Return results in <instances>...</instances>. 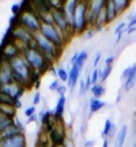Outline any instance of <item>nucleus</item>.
<instances>
[{"label": "nucleus", "mask_w": 136, "mask_h": 147, "mask_svg": "<svg viewBox=\"0 0 136 147\" xmlns=\"http://www.w3.org/2000/svg\"><path fill=\"white\" fill-rule=\"evenodd\" d=\"M27 6L28 7L22 6V11L18 16H15V21L13 22V24H20L21 27L30 31L32 34H36L40 32L42 23L40 21L38 13L34 11L31 2H27Z\"/></svg>", "instance_id": "obj_1"}, {"label": "nucleus", "mask_w": 136, "mask_h": 147, "mask_svg": "<svg viewBox=\"0 0 136 147\" xmlns=\"http://www.w3.org/2000/svg\"><path fill=\"white\" fill-rule=\"evenodd\" d=\"M22 55L29 63L31 69L36 72H39L40 74L49 71L50 67L52 66L50 61L38 49H31L29 47H24L22 49Z\"/></svg>", "instance_id": "obj_2"}, {"label": "nucleus", "mask_w": 136, "mask_h": 147, "mask_svg": "<svg viewBox=\"0 0 136 147\" xmlns=\"http://www.w3.org/2000/svg\"><path fill=\"white\" fill-rule=\"evenodd\" d=\"M88 9L89 1H79L75 9V13L72 22V31L73 33L81 34L89 29V20H88Z\"/></svg>", "instance_id": "obj_3"}, {"label": "nucleus", "mask_w": 136, "mask_h": 147, "mask_svg": "<svg viewBox=\"0 0 136 147\" xmlns=\"http://www.w3.org/2000/svg\"><path fill=\"white\" fill-rule=\"evenodd\" d=\"M34 42L37 44V48H38L39 51L43 53V55L50 61L51 64H53L58 60V58L60 57L62 50L59 49L58 47H55L48 39H45L40 32L34 34Z\"/></svg>", "instance_id": "obj_4"}, {"label": "nucleus", "mask_w": 136, "mask_h": 147, "mask_svg": "<svg viewBox=\"0 0 136 147\" xmlns=\"http://www.w3.org/2000/svg\"><path fill=\"white\" fill-rule=\"evenodd\" d=\"M40 33L48 39L50 42H52L55 47H58L59 49H63L64 44L67 43V39L63 36V33L60 30L58 29L54 24H45L42 23L41 24V29H40Z\"/></svg>", "instance_id": "obj_5"}, {"label": "nucleus", "mask_w": 136, "mask_h": 147, "mask_svg": "<svg viewBox=\"0 0 136 147\" xmlns=\"http://www.w3.org/2000/svg\"><path fill=\"white\" fill-rule=\"evenodd\" d=\"M10 37L11 40L20 44L21 47H28L31 42L34 41V34H32L30 31L21 27L20 24H12L10 28Z\"/></svg>", "instance_id": "obj_6"}, {"label": "nucleus", "mask_w": 136, "mask_h": 147, "mask_svg": "<svg viewBox=\"0 0 136 147\" xmlns=\"http://www.w3.org/2000/svg\"><path fill=\"white\" fill-rule=\"evenodd\" d=\"M9 65H10L13 73L20 75L21 78L26 79L27 81H29L31 83V74L33 72V70L31 69V66L29 65V63L27 62V60L24 59L22 54L15 58V59L10 60Z\"/></svg>", "instance_id": "obj_7"}, {"label": "nucleus", "mask_w": 136, "mask_h": 147, "mask_svg": "<svg viewBox=\"0 0 136 147\" xmlns=\"http://www.w3.org/2000/svg\"><path fill=\"white\" fill-rule=\"evenodd\" d=\"M52 15L53 19H54V26L63 33L65 39H67V36H69V34H74L73 31H72L71 22L69 20L64 9H53Z\"/></svg>", "instance_id": "obj_8"}, {"label": "nucleus", "mask_w": 136, "mask_h": 147, "mask_svg": "<svg viewBox=\"0 0 136 147\" xmlns=\"http://www.w3.org/2000/svg\"><path fill=\"white\" fill-rule=\"evenodd\" d=\"M49 137V144L51 147L63 146L65 145L67 140V128L62 121H58L57 125L53 127V129L48 134Z\"/></svg>", "instance_id": "obj_9"}, {"label": "nucleus", "mask_w": 136, "mask_h": 147, "mask_svg": "<svg viewBox=\"0 0 136 147\" xmlns=\"http://www.w3.org/2000/svg\"><path fill=\"white\" fill-rule=\"evenodd\" d=\"M22 49L23 47H21L20 44H18L17 42L10 40L9 42L5 44V47L2 48V51H1V55H2V59L6 60V61H10V60L15 59L17 57L21 55L22 54Z\"/></svg>", "instance_id": "obj_10"}, {"label": "nucleus", "mask_w": 136, "mask_h": 147, "mask_svg": "<svg viewBox=\"0 0 136 147\" xmlns=\"http://www.w3.org/2000/svg\"><path fill=\"white\" fill-rule=\"evenodd\" d=\"M105 6V0H94V1H89V9H88V20H89V26L94 27L96 23L98 13Z\"/></svg>", "instance_id": "obj_11"}, {"label": "nucleus", "mask_w": 136, "mask_h": 147, "mask_svg": "<svg viewBox=\"0 0 136 147\" xmlns=\"http://www.w3.org/2000/svg\"><path fill=\"white\" fill-rule=\"evenodd\" d=\"M0 82L3 85L13 83V72L9 65V62L3 59L0 62Z\"/></svg>", "instance_id": "obj_12"}, {"label": "nucleus", "mask_w": 136, "mask_h": 147, "mask_svg": "<svg viewBox=\"0 0 136 147\" xmlns=\"http://www.w3.org/2000/svg\"><path fill=\"white\" fill-rule=\"evenodd\" d=\"M24 91H26V88H21L20 85H18L15 83H10L7 85H3V88H2V93L12 97L15 101L21 100V97L24 94Z\"/></svg>", "instance_id": "obj_13"}, {"label": "nucleus", "mask_w": 136, "mask_h": 147, "mask_svg": "<svg viewBox=\"0 0 136 147\" xmlns=\"http://www.w3.org/2000/svg\"><path fill=\"white\" fill-rule=\"evenodd\" d=\"M0 147H27V138L24 134L13 136L11 138L0 140Z\"/></svg>", "instance_id": "obj_14"}, {"label": "nucleus", "mask_w": 136, "mask_h": 147, "mask_svg": "<svg viewBox=\"0 0 136 147\" xmlns=\"http://www.w3.org/2000/svg\"><path fill=\"white\" fill-rule=\"evenodd\" d=\"M81 70L79 66L74 64L69 69V79H68V86L70 88H74L76 85V83L79 82L80 79V74H81Z\"/></svg>", "instance_id": "obj_15"}, {"label": "nucleus", "mask_w": 136, "mask_h": 147, "mask_svg": "<svg viewBox=\"0 0 136 147\" xmlns=\"http://www.w3.org/2000/svg\"><path fill=\"white\" fill-rule=\"evenodd\" d=\"M65 105H67V96H59L54 112H53V116L57 121H62L63 113L65 111Z\"/></svg>", "instance_id": "obj_16"}, {"label": "nucleus", "mask_w": 136, "mask_h": 147, "mask_svg": "<svg viewBox=\"0 0 136 147\" xmlns=\"http://www.w3.org/2000/svg\"><path fill=\"white\" fill-rule=\"evenodd\" d=\"M127 133H129V126L126 125V124H123V125L120 127L117 134H116L115 142H114V147H124L125 140H126V136H127Z\"/></svg>", "instance_id": "obj_17"}, {"label": "nucleus", "mask_w": 136, "mask_h": 147, "mask_svg": "<svg viewBox=\"0 0 136 147\" xmlns=\"http://www.w3.org/2000/svg\"><path fill=\"white\" fill-rule=\"evenodd\" d=\"M129 67H131V70H129V76L124 81V91L125 92H129L132 88H134L136 83V63H134Z\"/></svg>", "instance_id": "obj_18"}, {"label": "nucleus", "mask_w": 136, "mask_h": 147, "mask_svg": "<svg viewBox=\"0 0 136 147\" xmlns=\"http://www.w3.org/2000/svg\"><path fill=\"white\" fill-rule=\"evenodd\" d=\"M105 11H106V17H107V24L111 23L112 21H114L116 19V17L118 16L116 8L114 6L113 0H105Z\"/></svg>", "instance_id": "obj_19"}, {"label": "nucleus", "mask_w": 136, "mask_h": 147, "mask_svg": "<svg viewBox=\"0 0 136 147\" xmlns=\"http://www.w3.org/2000/svg\"><path fill=\"white\" fill-rule=\"evenodd\" d=\"M31 5L34 9V11L37 13H41V12H46V11H51V6L49 0H36V1H31Z\"/></svg>", "instance_id": "obj_20"}, {"label": "nucleus", "mask_w": 136, "mask_h": 147, "mask_svg": "<svg viewBox=\"0 0 136 147\" xmlns=\"http://www.w3.org/2000/svg\"><path fill=\"white\" fill-rule=\"evenodd\" d=\"M77 0H69V1H65L64 2V11L68 16L69 20L71 22V26H72V22H73V17H74V13H75V9L76 6H77Z\"/></svg>", "instance_id": "obj_21"}, {"label": "nucleus", "mask_w": 136, "mask_h": 147, "mask_svg": "<svg viewBox=\"0 0 136 147\" xmlns=\"http://www.w3.org/2000/svg\"><path fill=\"white\" fill-rule=\"evenodd\" d=\"M20 134H24V132H22L20 128H18L15 125H12V126H10L9 128H7L6 131L0 133V140L11 138V137L17 136V135H20Z\"/></svg>", "instance_id": "obj_22"}, {"label": "nucleus", "mask_w": 136, "mask_h": 147, "mask_svg": "<svg viewBox=\"0 0 136 147\" xmlns=\"http://www.w3.org/2000/svg\"><path fill=\"white\" fill-rule=\"evenodd\" d=\"M106 103L104 101H102L101 98H95V97H92L90 100V103H89V109H90L91 114H94L98 111H101L103 107H105Z\"/></svg>", "instance_id": "obj_23"}, {"label": "nucleus", "mask_w": 136, "mask_h": 147, "mask_svg": "<svg viewBox=\"0 0 136 147\" xmlns=\"http://www.w3.org/2000/svg\"><path fill=\"white\" fill-rule=\"evenodd\" d=\"M0 112H2L7 117H17V110H15L13 105H2V104H0Z\"/></svg>", "instance_id": "obj_24"}, {"label": "nucleus", "mask_w": 136, "mask_h": 147, "mask_svg": "<svg viewBox=\"0 0 136 147\" xmlns=\"http://www.w3.org/2000/svg\"><path fill=\"white\" fill-rule=\"evenodd\" d=\"M90 91H91V93L93 94V97H95V98H100V97H102V96L105 94V92H106L104 85H103V84H101V83H98V84L92 85V88H91Z\"/></svg>", "instance_id": "obj_25"}, {"label": "nucleus", "mask_w": 136, "mask_h": 147, "mask_svg": "<svg viewBox=\"0 0 136 147\" xmlns=\"http://www.w3.org/2000/svg\"><path fill=\"white\" fill-rule=\"evenodd\" d=\"M53 118H54V116H53V112L50 110L44 111V112H41V113L39 114V119H40V122H41L42 127L45 126L46 124H49Z\"/></svg>", "instance_id": "obj_26"}, {"label": "nucleus", "mask_w": 136, "mask_h": 147, "mask_svg": "<svg viewBox=\"0 0 136 147\" xmlns=\"http://www.w3.org/2000/svg\"><path fill=\"white\" fill-rule=\"evenodd\" d=\"M113 2L118 15L123 13L131 6V1H129V0H113Z\"/></svg>", "instance_id": "obj_27"}, {"label": "nucleus", "mask_w": 136, "mask_h": 147, "mask_svg": "<svg viewBox=\"0 0 136 147\" xmlns=\"http://www.w3.org/2000/svg\"><path fill=\"white\" fill-rule=\"evenodd\" d=\"M39 18L41 23H45V24H54V19H53L52 10L51 11H46V12H41L39 13Z\"/></svg>", "instance_id": "obj_28"}, {"label": "nucleus", "mask_w": 136, "mask_h": 147, "mask_svg": "<svg viewBox=\"0 0 136 147\" xmlns=\"http://www.w3.org/2000/svg\"><path fill=\"white\" fill-rule=\"evenodd\" d=\"M57 76L61 82H68L69 79V70L63 67V66H59L57 69Z\"/></svg>", "instance_id": "obj_29"}, {"label": "nucleus", "mask_w": 136, "mask_h": 147, "mask_svg": "<svg viewBox=\"0 0 136 147\" xmlns=\"http://www.w3.org/2000/svg\"><path fill=\"white\" fill-rule=\"evenodd\" d=\"M88 57H89V53H88L86 50L80 51L79 52V58L76 60L75 64L79 66L80 69H82L84 66V64H85V62H86V60H88Z\"/></svg>", "instance_id": "obj_30"}, {"label": "nucleus", "mask_w": 136, "mask_h": 147, "mask_svg": "<svg viewBox=\"0 0 136 147\" xmlns=\"http://www.w3.org/2000/svg\"><path fill=\"white\" fill-rule=\"evenodd\" d=\"M113 70V65H108V66H104L103 70H100V80L101 82H105L107 80V78L110 76V74Z\"/></svg>", "instance_id": "obj_31"}, {"label": "nucleus", "mask_w": 136, "mask_h": 147, "mask_svg": "<svg viewBox=\"0 0 136 147\" xmlns=\"http://www.w3.org/2000/svg\"><path fill=\"white\" fill-rule=\"evenodd\" d=\"M12 125H15V118L5 117L0 122V133L6 131L7 128H9L10 126H12Z\"/></svg>", "instance_id": "obj_32"}, {"label": "nucleus", "mask_w": 136, "mask_h": 147, "mask_svg": "<svg viewBox=\"0 0 136 147\" xmlns=\"http://www.w3.org/2000/svg\"><path fill=\"white\" fill-rule=\"evenodd\" d=\"M113 125H114L113 122H112L110 118H107L105 121V123H104L103 131H102V137H103V138H108V135H110V133H111V129H112Z\"/></svg>", "instance_id": "obj_33"}, {"label": "nucleus", "mask_w": 136, "mask_h": 147, "mask_svg": "<svg viewBox=\"0 0 136 147\" xmlns=\"http://www.w3.org/2000/svg\"><path fill=\"white\" fill-rule=\"evenodd\" d=\"M0 104L2 105H13L15 104V100L9 95L5 94V93H0Z\"/></svg>", "instance_id": "obj_34"}, {"label": "nucleus", "mask_w": 136, "mask_h": 147, "mask_svg": "<svg viewBox=\"0 0 136 147\" xmlns=\"http://www.w3.org/2000/svg\"><path fill=\"white\" fill-rule=\"evenodd\" d=\"M22 11V3L21 2H17L11 6V12L13 16H18Z\"/></svg>", "instance_id": "obj_35"}, {"label": "nucleus", "mask_w": 136, "mask_h": 147, "mask_svg": "<svg viewBox=\"0 0 136 147\" xmlns=\"http://www.w3.org/2000/svg\"><path fill=\"white\" fill-rule=\"evenodd\" d=\"M100 79V69H94L92 71V74H91V80H92V85L94 84H98V81Z\"/></svg>", "instance_id": "obj_36"}, {"label": "nucleus", "mask_w": 136, "mask_h": 147, "mask_svg": "<svg viewBox=\"0 0 136 147\" xmlns=\"http://www.w3.org/2000/svg\"><path fill=\"white\" fill-rule=\"evenodd\" d=\"M37 112V107L34 106V105H30V106H28L26 110H24V116L28 118L32 116V115H34V114H37L36 113Z\"/></svg>", "instance_id": "obj_37"}, {"label": "nucleus", "mask_w": 136, "mask_h": 147, "mask_svg": "<svg viewBox=\"0 0 136 147\" xmlns=\"http://www.w3.org/2000/svg\"><path fill=\"white\" fill-rule=\"evenodd\" d=\"M126 29H127V24H126V22H121V23L115 28L114 32H115V34H118L120 32H123V31H125Z\"/></svg>", "instance_id": "obj_38"}, {"label": "nucleus", "mask_w": 136, "mask_h": 147, "mask_svg": "<svg viewBox=\"0 0 136 147\" xmlns=\"http://www.w3.org/2000/svg\"><path fill=\"white\" fill-rule=\"evenodd\" d=\"M59 86H60V80L55 79V80H53V81L49 84V90H50V91H57Z\"/></svg>", "instance_id": "obj_39"}, {"label": "nucleus", "mask_w": 136, "mask_h": 147, "mask_svg": "<svg viewBox=\"0 0 136 147\" xmlns=\"http://www.w3.org/2000/svg\"><path fill=\"white\" fill-rule=\"evenodd\" d=\"M40 102H41V93L39 91H37L36 94L33 95V98H32V105L36 106V105L40 104Z\"/></svg>", "instance_id": "obj_40"}, {"label": "nucleus", "mask_w": 136, "mask_h": 147, "mask_svg": "<svg viewBox=\"0 0 136 147\" xmlns=\"http://www.w3.org/2000/svg\"><path fill=\"white\" fill-rule=\"evenodd\" d=\"M86 93V90H85V80L81 79L80 80V88H79V94L80 95H84Z\"/></svg>", "instance_id": "obj_41"}, {"label": "nucleus", "mask_w": 136, "mask_h": 147, "mask_svg": "<svg viewBox=\"0 0 136 147\" xmlns=\"http://www.w3.org/2000/svg\"><path fill=\"white\" fill-rule=\"evenodd\" d=\"M67 86L65 85H62V84H60V86L58 88V90L55 91L57 93H58V95L59 96H65V94H67Z\"/></svg>", "instance_id": "obj_42"}, {"label": "nucleus", "mask_w": 136, "mask_h": 147, "mask_svg": "<svg viewBox=\"0 0 136 147\" xmlns=\"http://www.w3.org/2000/svg\"><path fill=\"white\" fill-rule=\"evenodd\" d=\"M101 59H102V53H101V52H98V53L95 54L94 60H93V67H94V69H96V67H98Z\"/></svg>", "instance_id": "obj_43"}, {"label": "nucleus", "mask_w": 136, "mask_h": 147, "mask_svg": "<svg viewBox=\"0 0 136 147\" xmlns=\"http://www.w3.org/2000/svg\"><path fill=\"white\" fill-rule=\"evenodd\" d=\"M15 125L18 127V128H20L22 132H24V129H26V125H24V123H23L21 119H19L18 117L15 118Z\"/></svg>", "instance_id": "obj_44"}, {"label": "nucleus", "mask_w": 136, "mask_h": 147, "mask_svg": "<svg viewBox=\"0 0 136 147\" xmlns=\"http://www.w3.org/2000/svg\"><path fill=\"white\" fill-rule=\"evenodd\" d=\"M92 88V80H91V74H88L86 78H85V90L86 92L90 91Z\"/></svg>", "instance_id": "obj_45"}, {"label": "nucleus", "mask_w": 136, "mask_h": 147, "mask_svg": "<svg viewBox=\"0 0 136 147\" xmlns=\"http://www.w3.org/2000/svg\"><path fill=\"white\" fill-rule=\"evenodd\" d=\"M94 32H95V31H94L93 28H89V29L84 32V38H85V39H91V38L93 37Z\"/></svg>", "instance_id": "obj_46"}, {"label": "nucleus", "mask_w": 136, "mask_h": 147, "mask_svg": "<svg viewBox=\"0 0 136 147\" xmlns=\"http://www.w3.org/2000/svg\"><path fill=\"white\" fill-rule=\"evenodd\" d=\"M115 58H114V55H110V57H107L105 59V65L108 66V65H113V62Z\"/></svg>", "instance_id": "obj_47"}, {"label": "nucleus", "mask_w": 136, "mask_h": 147, "mask_svg": "<svg viewBox=\"0 0 136 147\" xmlns=\"http://www.w3.org/2000/svg\"><path fill=\"white\" fill-rule=\"evenodd\" d=\"M77 58H79V52H75V53L72 55L71 60H70V64H71V66L75 64V62H76V60H77Z\"/></svg>", "instance_id": "obj_48"}, {"label": "nucleus", "mask_w": 136, "mask_h": 147, "mask_svg": "<svg viewBox=\"0 0 136 147\" xmlns=\"http://www.w3.org/2000/svg\"><path fill=\"white\" fill-rule=\"evenodd\" d=\"M39 119V115H37V114H34V115H32V116H30V117H28V124H30V123H34V122H37Z\"/></svg>", "instance_id": "obj_49"}, {"label": "nucleus", "mask_w": 136, "mask_h": 147, "mask_svg": "<svg viewBox=\"0 0 136 147\" xmlns=\"http://www.w3.org/2000/svg\"><path fill=\"white\" fill-rule=\"evenodd\" d=\"M133 26H136V15H134L131 19H129V22L127 24V28H131Z\"/></svg>", "instance_id": "obj_50"}, {"label": "nucleus", "mask_w": 136, "mask_h": 147, "mask_svg": "<svg viewBox=\"0 0 136 147\" xmlns=\"http://www.w3.org/2000/svg\"><path fill=\"white\" fill-rule=\"evenodd\" d=\"M13 106L15 107V110H19V109H21V107H22V101H21V100H17V101H15V104H13Z\"/></svg>", "instance_id": "obj_51"}, {"label": "nucleus", "mask_w": 136, "mask_h": 147, "mask_svg": "<svg viewBox=\"0 0 136 147\" xmlns=\"http://www.w3.org/2000/svg\"><path fill=\"white\" fill-rule=\"evenodd\" d=\"M94 145H95V140H86L84 147H94Z\"/></svg>", "instance_id": "obj_52"}, {"label": "nucleus", "mask_w": 136, "mask_h": 147, "mask_svg": "<svg viewBox=\"0 0 136 147\" xmlns=\"http://www.w3.org/2000/svg\"><path fill=\"white\" fill-rule=\"evenodd\" d=\"M115 133H116V126H115V124H114L113 127H112V129H111V133H110V135H108V138L114 137V136H115Z\"/></svg>", "instance_id": "obj_53"}, {"label": "nucleus", "mask_w": 136, "mask_h": 147, "mask_svg": "<svg viewBox=\"0 0 136 147\" xmlns=\"http://www.w3.org/2000/svg\"><path fill=\"white\" fill-rule=\"evenodd\" d=\"M123 34H124V31H123V32H120L118 34H116V36H117V37H116V43H118V42H120V41L122 40V38H123Z\"/></svg>", "instance_id": "obj_54"}, {"label": "nucleus", "mask_w": 136, "mask_h": 147, "mask_svg": "<svg viewBox=\"0 0 136 147\" xmlns=\"http://www.w3.org/2000/svg\"><path fill=\"white\" fill-rule=\"evenodd\" d=\"M126 31H127V33H129V34H131L132 32L136 31V26H133V27H131V28H127V29H126Z\"/></svg>", "instance_id": "obj_55"}, {"label": "nucleus", "mask_w": 136, "mask_h": 147, "mask_svg": "<svg viewBox=\"0 0 136 147\" xmlns=\"http://www.w3.org/2000/svg\"><path fill=\"white\" fill-rule=\"evenodd\" d=\"M108 144H110V142H108V138H104V140H103V144H102V147H108Z\"/></svg>", "instance_id": "obj_56"}, {"label": "nucleus", "mask_w": 136, "mask_h": 147, "mask_svg": "<svg viewBox=\"0 0 136 147\" xmlns=\"http://www.w3.org/2000/svg\"><path fill=\"white\" fill-rule=\"evenodd\" d=\"M40 85H41V80H39V81H37L33 84V86H34L36 90H39V86H40Z\"/></svg>", "instance_id": "obj_57"}, {"label": "nucleus", "mask_w": 136, "mask_h": 147, "mask_svg": "<svg viewBox=\"0 0 136 147\" xmlns=\"http://www.w3.org/2000/svg\"><path fill=\"white\" fill-rule=\"evenodd\" d=\"M5 117H7V116H6V115H5L2 112H0V122H1V121H2V119H3Z\"/></svg>", "instance_id": "obj_58"}, {"label": "nucleus", "mask_w": 136, "mask_h": 147, "mask_svg": "<svg viewBox=\"0 0 136 147\" xmlns=\"http://www.w3.org/2000/svg\"><path fill=\"white\" fill-rule=\"evenodd\" d=\"M2 88H3V84H2L1 82H0V93L2 92Z\"/></svg>", "instance_id": "obj_59"}, {"label": "nucleus", "mask_w": 136, "mask_h": 147, "mask_svg": "<svg viewBox=\"0 0 136 147\" xmlns=\"http://www.w3.org/2000/svg\"><path fill=\"white\" fill-rule=\"evenodd\" d=\"M49 147H51V146H49ZM57 147H65V145H63V146H57Z\"/></svg>", "instance_id": "obj_60"}]
</instances>
